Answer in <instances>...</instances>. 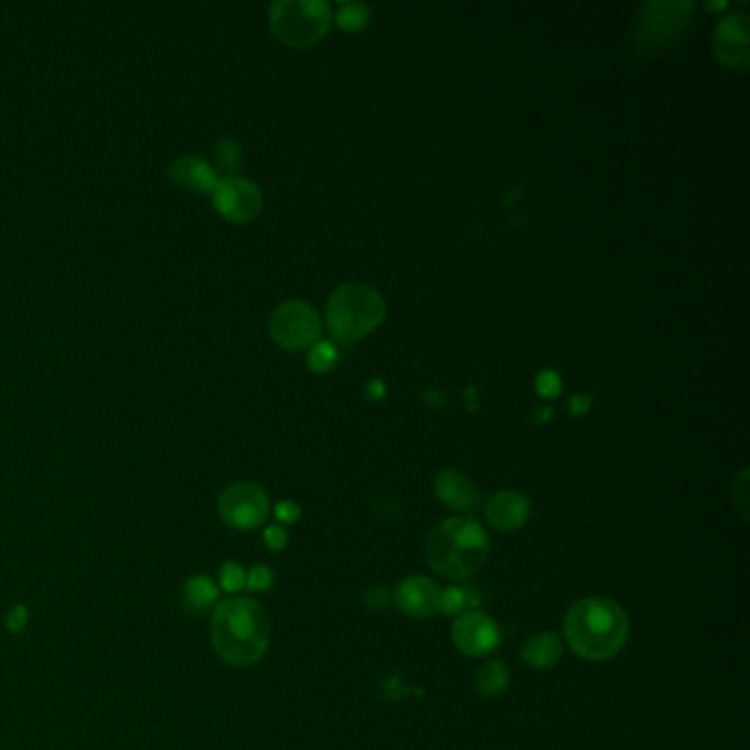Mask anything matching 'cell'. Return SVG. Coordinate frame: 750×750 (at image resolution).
I'll use <instances>...</instances> for the list:
<instances>
[{
  "mask_svg": "<svg viewBox=\"0 0 750 750\" xmlns=\"http://www.w3.org/2000/svg\"><path fill=\"white\" fill-rule=\"evenodd\" d=\"M392 599L403 614L414 616V619H427L438 612L440 588L427 577H407L399 583Z\"/></svg>",
  "mask_w": 750,
  "mask_h": 750,
  "instance_id": "obj_13",
  "label": "cell"
},
{
  "mask_svg": "<svg viewBox=\"0 0 750 750\" xmlns=\"http://www.w3.org/2000/svg\"><path fill=\"white\" fill-rule=\"evenodd\" d=\"M487 522L500 533H513L528 522L531 517V502L526 495L517 491H500L489 498L484 506Z\"/></svg>",
  "mask_w": 750,
  "mask_h": 750,
  "instance_id": "obj_12",
  "label": "cell"
},
{
  "mask_svg": "<svg viewBox=\"0 0 750 750\" xmlns=\"http://www.w3.org/2000/svg\"><path fill=\"white\" fill-rule=\"evenodd\" d=\"M564 649H561V641L557 634L542 632L535 634L533 638H528L526 645L522 647V658L528 667L533 669H550L555 667Z\"/></svg>",
  "mask_w": 750,
  "mask_h": 750,
  "instance_id": "obj_16",
  "label": "cell"
},
{
  "mask_svg": "<svg viewBox=\"0 0 750 750\" xmlns=\"http://www.w3.org/2000/svg\"><path fill=\"white\" fill-rule=\"evenodd\" d=\"M333 11L324 0H278L269 7L275 38L291 47H308L326 36Z\"/></svg>",
  "mask_w": 750,
  "mask_h": 750,
  "instance_id": "obj_5",
  "label": "cell"
},
{
  "mask_svg": "<svg viewBox=\"0 0 750 750\" xmlns=\"http://www.w3.org/2000/svg\"><path fill=\"white\" fill-rule=\"evenodd\" d=\"M212 647L216 656L231 667H251L267 654L271 643V621L258 601L231 597L220 601L212 614Z\"/></svg>",
  "mask_w": 750,
  "mask_h": 750,
  "instance_id": "obj_1",
  "label": "cell"
},
{
  "mask_svg": "<svg viewBox=\"0 0 750 750\" xmlns=\"http://www.w3.org/2000/svg\"><path fill=\"white\" fill-rule=\"evenodd\" d=\"M308 368L315 370V372H326L335 366L337 361V348L333 344H328V341H317L315 346L308 348Z\"/></svg>",
  "mask_w": 750,
  "mask_h": 750,
  "instance_id": "obj_23",
  "label": "cell"
},
{
  "mask_svg": "<svg viewBox=\"0 0 750 750\" xmlns=\"http://www.w3.org/2000/svg\"><path fill=\"white\" fill-rule=\"evenodd\" d=\"M390 601H392V594H390V590L388 588H372V590H368V594H366V603L370 605V608L372 610H381V608H388V605H390Z\"/></svg>",
  "mask_w": 750,
  "mask_h": 750,
  "instance_id": "obj_29",
  "label": "cell"
},
{
  "mask_svg": "<svg viewBox=\"0 0 750 750\" xmlns=\"http://www.w3.org/2000/svg\"><path fill=\"white\" fill-rule=\"evenodd\" d=\"M27 623H29V612H27L25 605H14V608H11L7 612V616H5L7 630L14 632V634L25 632L27 630Z\"/></svg>",
  "mask_w": 750,
  "mask_h": 750,
  "instance_id": "obj_26",
  "label": "cell"
},
{
  "mask_svg": "<svg viewBox=\"0 0 750 750\" xmlns=\"http://www.w3.org/2000/svg\"><path fill=\"white\" fill-rule=\"evenodd\" d=\"M568 647L583 660H610L630 638V619L619 603L605 597L577 601L564 619Z\"/></svg>",
  "mask_w": 750,
  "mask_h": 750,
  "instance_id": "obj_2",
  "label": "cell"
},
{
  "mask_svg": "<svg viewBox=\"0 0 750 750\" xmlns=\"http://www.w3.org/2000/svg\"><path fill=\"white\" fill-rule=\"evenodd\" d=\"M509 682L511 671L502 660H491V663L482 665L476 676V687L484 698H498L500 693L509 689Z\"/></svg>",
  "mask_w": 750,
  "mask_h": 750,
  "instance_id": "obj_18",
  "label": "cell"
},
{
  "mask_svg": "<svg viewBox=\"0 0 750 750\" xmlns=\"http://www.w3.org/2000/svg\"><path fill=\"white\" fill-rule=\"evenodd\" d=\"M168 176L174 185L183 187V190L201 194H212L220 179L214 165L205 157H198V154H183V157H176L170 163Z\"/></svg>",
  "mask_w": 750,
  "mask_h": 750,
  "instance_id": "obj_14",
  "label": "cell"
},
{
  "mask_svg": "<svg viewBox=\"0 0 750 750\" xmlns=\"http://www.w3.org/2000/svg\"><path fill=\"white\" fill-rule=\"evenodd\" d=\"M385 300L368 284H341L326 306L328 328L339 344H355L385 319Z\"/></svg>",
  "mask_w": 750,
  "mask_h": 750,
  "instance_id": "obj_4",
  "label": "cell"
},
{
  "mask_svg": "<svg viewBox=\"0 0 750 750\" xmlns=\"http://www.w3.org/2000/svg\"><path fill=\"white\" fill-rule=\"evenodd\" d=\"M271 511L269 495L256 482H234L220 493L218 515L236 531H253L267 522Z\"/></svg>",
  "mask_w": 750,
  "mask_h": 750,
  "instance_id": "obj_8",
  "label": "cell"
},
{
  "mask_svg": "<svg viewBox=\"0 0 750 750\" xmlns=\"http://www.w3.org/2000/svg\"><path fill=\"white\" fill-rule=\"evenodd\" d=\"M588 405H590L588 396H575V399L570 401V410L575 412V414H581V412L588 410Z\"/></svg>",
  "mask_w": 750,
  "mask_h": 750,
  "instance_id": "obj_31",
  "label": "cell"
},
{
  "mask_svg": "<svg viewBox=\"0 0 750 750\" xmlns=\"http://www.w3.org/2000/svg\"><path fill=\"white\" fill-rule=\"evenodd\" d=\"M451 641L465 656L482 658L498 649L502 641L500 625L489 614L469 610L460 614L454 627H451Z\"/></svg>",
  "mask_w": 750,
  "mask_h": 750,
  "instance_id": "obj_10",
  "label": "cell"
},
{
  "mask_svg": "<svg viewBox=\"0 0 750 750\" xmlns=\"http://www.w3.org/2000/svg\"><path fill=\"white\" fill-rule=\"evenodd\" d=\"M286 544H289V535H286L284 526L271 524L264 528V546H267L269 550H275V553H278V550L286 548Z\"/></svg>",
  "mask_w": 750,
  "mask_h": 750,
  "instance_id": "obj_25",
  "label": "cell"
},
{
  "mask_svg": "<svg viewBox=\"0 0 750 750\" xmlns=\"http://www.w3.org/2000/svg\"><path fill=\"white\" fill-rule=\"evenodd\" d=\"M302 509L291 500H282L278 506H275V517H278L280 524H295L300 520Z\"/></svg>",
  "mask_w": 750,
  "mask_h": 750,
  "instance_id": "obj_28",
  "label": "cell"
},
{
  "mask_svg": "<svg viewBox=\"0 0 750 750\" xmlns=\"http://www.w3.org/2000/svg\"><path fill=\"white\" fill-rule=\"evenodd\" d=\"M218 586L229 594H236L247 588V570L238 561H225L218 572Z\"/></svg>",
  "mask_w": 750,
  "mask_h": 750,
  "instance_id": "obj_21",
  "label": "cell"
},
{
  "mask_svg": "<svg viewBox=\"0 0 750 750\" xmlns=\"http://www.w3.org/2000/svg\"><path fill=\"white\" fill-rule=\"evenodd\" d=\"M434 491L438 500L449 509L471 511L478 504V491L473 482L458 469L440 471L434 480Z\"/></svg>",
  "mask_w": 750,
  "mask_h": 750,
  "instance_id": "obj_15",
  "label": "cell"
},
{
  "mask_svg": "<svg viewBox=\"0 0 750 750\" xmlns=\"http://www.w3.org/2000/svg\"><path fill=\"white\" fill-rule=\"evenodd\" d=\"M746 478H748V471H742L740 480L735 482L733 487V500L737 504V509H740V513L746 517L748 511H746V504H748V487H746Z\"/></svg>",
  "mask_w": 750,
  "mask_h": 750,
  "instance_id": "obj_30",
  "label": "cell"
},
{
  "mask_svg": "<svg viewBox=\"0 0 750 750\" xmlns=\"http://www.w3.org/2000/svg\"><path fill=\"white\" fill-rule=\"evenodd\" d=\"M273 570L269 566H256L247 572V588L251 592H267L273 586Z\"/></svg>",
  "mask_w": 750,
  "mask_h": 750,
  "instance_id": "obj_24",
  "label": "cell"
},
{
  "mask_svg": "<svg viewBox=\"0 0 750 750\" xmlns=\"http://www.w3.org/2000/svg\"><path fill=\"white\" fill-rule=\"evenodd\" d=\"M212 201L216 212L231 220V223H249L262 212L264 198L260 187L242 179V176H220L216 187L212 190Z\"/></svg>",
  "mask_w": 750,
  "mask_h": 750,
  "instance_id": "obj_9",
  "label": "cell"
},
{
  "mask_svg": "<svg viewBox=\"0 0 750 750\" xmlns=\"http://www.w3.org/2000/svg\"><path fill=\"white\" fill-rule=\"evenodd\" d=\"M218 601V586L207 575H194L183 586V603L192 614H203Z\"/></svg>",
  "mask_w": 750,
  "mask_h": 750,
  "instance_id": "obj_17",
  "label": "cell"
},
{
  "mask_svg": "<svg viewBox=\"0 0 750 750\" xmlns=\"http://www.w3.org/2000/svg\"><path fill=\"white\" fill-rule=\"evenodd\" d=\"M269 333L284 350H308L322 337V319L311 304L289 300L273 311Z\"/></svg>",
  "mask_w": 750,
  "mask_h": 750,
  "instance_id": "obj_6",
  "label": "cell"
},
{
  "mask_svg": "<svg viewBox=\"0 0 750 750\" xmlns=\"http://www.w3.org/2000/svg\"><path fill=\"white\" fill-rule=\"evenodd\" d=\"M480 605V594L476 588H447L440 590L438 612L447 616H460Z\"/></svg>",
  "mask_w": 750,
  "mask_h": 750,
  "instance_id": "obj_19",
  "label": "cell"
},
{
  "mask_svg": "<svg viewBox=\"0 0 750 750\" xmlns=\"http://www.w3.org/2000/svg\"><path fill=\"white\" fill-rule=\"evenodd\" d=\"M370 20V7L363 3H346L341 5L337 11V22L344 29L357 31L361 27H366Z\"/></svg>",
  "mask_w": 750,
  "mask_h": 750,
  "instance_id": "obj_22",
  "label": "cell"
},
{
  "mask_svg": "<svg viewBox=\"0 0 750 750\" xmlns=\"http://www.w3.org/2000/svg\"><path fill=\"white\" fill-rule=\"evenodd\" d=\"M425 553L438 575L467 579L487 564L489 537L473 517H451L434 526Z\"/></svg>",
  "mask_w": 750,
  "mask_h": 750,
  "instance_id": "obj_3",
  "label": "cell"
},
{
  "mask_svg": "<svg viewBox=\"0 0 750 750\" xmlns=\"http://www.w3.org/2000/svg\"><path fill=\"white\" fill-rule=\"evenodd\" d=\"M537 390L542 396H546V399H553V396H557L561 392V379L557 377V372L553 370H546L537 377Z\"/></svg>",
  "mask_w": 750,
  "mask_h": 750,
  "instance_id": "obj_27",
  "label": "cell"
},
{
  "mask_svg": "<svg viewBox=\"0 0 750 750\" xmlns=\"http://www.w3.org/2000/svg\"><path fill=\"white\" fill-rule=\"evenodd\" d=\"M691 11V3H647L638 18L636 40L649 49L669 47L687 33Z\"/></svg>",
  "mask_w": 750,
  "mask_h": 750,
  "instance_id": "obj_7",
  "label": "cell"
},
{
  "mask_svg": "<svg viewBox=\"0 0 750 750\" xmlns=\"http://www.w3.org/2000/svg\"><path fill=\"white\" fill-rule=\"evenodd\" d=\"M242 163V148L238 146L236 139H220L216 146H214V168L216 170H223V172H231L238 170V165Z\"/></svg>",
  "mask_w": 750,
  "mask_h": 750,
  "instance_id": "obj_20",
  "label": "cell"
},
{
  "mask_svg": "<svg viewBox=\"0 0 750 750\" xmlns=\"http://www.w3.org/2000/svg\"><path fill=\"white\" fill-rule=\"evenodd\" d=\"M715 53L718 58L729 64L735 71H744L750 55H748V18L744 14L726 16L718 29H715Z\"/></svg>",
  "mask_w": 750,
  "mask_h": 750,
  "instance_id": "obj_11",
  "label": "cell"
}]
</instances>
